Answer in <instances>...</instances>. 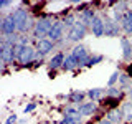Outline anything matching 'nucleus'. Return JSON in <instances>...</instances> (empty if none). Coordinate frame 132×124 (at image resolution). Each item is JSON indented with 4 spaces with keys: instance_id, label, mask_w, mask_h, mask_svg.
I'll return each mask as SVG.
<instances>
[{
    "instance_id": "nucleus-1",
    "label": "nucleus",
    "mask_w": 132,
    "mask_h": 124,
    "mask_svg": "<svg viewBox=\"0 0 132 124\" xmlns=\"http://www.w3.org/2000/svg\"><path fill=\"white\" fill-rule=\"evenodd\" d=\"M10 13H12L15 23H16V33H20V35H28L30 32H33L36 20L31 17V13H30V10H28V8L16 7L15 10L10 12Z\"/></svg>"
},
{
    "instance_id": "nucleus-2",
    "label": "nucleus",
    "mask_w": 132,
    "mask_h": 124,
    "mask_svg": "<svg viewBox=\"0 0 132 124\" xmlns=\"http://www.w3.org/2000/svg\"><path fill=\"white\" fill-rule=\"evenodd\" d=\"M55 22V15L53 13H43L36 18V23H35V28L31 32V36L35 41H40V40H45L48 38V33L51 30V25Z\"/></svg>"
},
{
    "instance_id": "nucleus-3",
    "label": "nucleus",
    "mask_w": 132,
    "mask_h": 124,
    "mask_svg": "<svg viewBox=\"0 0 132 124\" xmlns=\"http://www.w3.org/2000/svg\"><path fill=\"white\" fill-rule=\"evenodd\" d=\"M15 60L20 66H30L36 61V50L33 45H15Z\"/></svg>"
},
{
    "instance_id": "nucleus-4",
    "label": "nucleus",
    "mask_w": 132,
    "mask_h": 124,
    "mask_svg": "<svg viewBox=\"0 0 132 124\" xmlns=\"http://www.w3.org/2000/svg\"><path fill=\"white\" fill-rule=\"evenodd\" d=\"M74 12H76V15H78V22L86 25L88 28H89V25L93 23L94 17L97 15L96 8H94V5H91V3H82V5H79Z\"/></svg>"
},
{
    "instance_id": "nucleus-5",
    "label": "nucleus",
    "mask_w": 132,
    "mask_h": 124,
    "mask_svg": "<svg viewBox=\"0 0 132 124\" xmlns=\"http://www.w3.org/2000/svg\"><path fill=\"white\" fill-rule=\"evenodd\" d=\"M88 33H89V28L86 27V25H82L81 22H78L71 30L66 32V41H68V45L69 43L78 45L81 40H84L86 36H88Z\"/></svg>"
},
{
    "instance_id": "nucleus-6",
    "label": "nucleus",
    "mask_w": 132,
    "mask_h": 124,
    "mask_svg": "<svg viewBox=\"0 0 132 124\" xmlns=\"http://www.w3.org/2000/svg\"><path fill=\"white\" fill-rule=\"evenodd\" d=\"M102 20H104V36H107V38H119V36H122L121 25L117 22H114L107 13L102 15Z\"/></svg>"
},
{
    "instance_id": "nucleus-7",
    "label": "nucleus",
    "mask_w": 132,
    "mask_h": 124,
    "mask_svg": "<svg viewBox=\"0 0 132 124\" xmlns=\"http://www.w3.org/2000/svg\"><path fill=\"white\" fill-rule=\"evenodd\" d=\"M35 50H36V60H45L48 55H51V53L56 50V45L53 43L51 40L45 38V40L36 41V43H35Z\"/></svg>"
},
{
    "instance_id": "nucleus-8",
    "label": "nucleus",
    "mask_w": 132,
    "mask_h": 124,
    "mask_svg": "<svg viewBox=\"0 0 132 124\" xmlns=\"http://www.w3.org/2000/svg\"><path fill=\"white\" fill-rule=\"evenodd\" d=\"M71 55L76 58V61L79 63V68H86V63H88L91 53L89 50L84 47L82 43H78V45H73L71 47Z\"/></svg>"
},
{
    "instance_id": "nucleus-9",
    "label": "nucleus",
    "mask_w": 132,
    "mask_h": 124,
    "mask_svg": "<svg viewBox=\"0 0 132 124\" xmlns=\"http://www.w3.org/2000/svg\"><path fill=\"white\" fill-rule=\"evenodd\" d=\"M64 32H66V28H64L63 22H61V20H55L53 25H51V30H50V33H48V40H51L53 43H58V41L66 38Z\"/></svg>"
},
{
    "instance_id": "nucleus-10",
    "label": "nucleus",
    "mask_w": 132,
    "mask_h": 124,
    "mask_svg": "<svg viewBox=\"0 0 132 124\" xmlns=\"http://www.w3.org/2000/svg\"><path fill=\"white\" fill-rule=\"evenodd\" d=\"M16 33V23L13 20V17L12 13L8 12V13L3 17V25H2V32H0V35L2 36H12Z\"/></svg>"
},
{
    "instance_id": "nucleus-11",
    "label": "nucleus",
    "mask_w": 132,
    "mask_h": 124,
    "mask_svg": "<svg viewBox=\"0 0 132 124\" xmlns=\"http://www.w3.org/2000/svg\"><path fill=\"white\" fill-rule=\"evenodd\" d=\"M0 58H2V61H3L5 66H10V65L16 63L13 47H10V45H0Z\"/></svg>"
},
{
    "instance_id": "nucleus-12",
    "label": "nucleus",
    "mask_w": 132,
    "mask_h": 124,
    "mask_svg": "<svg viewBox=\"0 0 132 124\" xmlns=\"http://www.w3.org/2000/svg\"><path fill=\"white\" fill-rule=\"evenodd\" d=\"M89 33L96 38H101L104 36V20H102V15H96L93 20V23L89 25Z\"/></svg>"
},
{
    "instance_id": "nucleus-13",
    "label": "nucleus",
    "mask_w": 132,
    "mask_h": 124,
    "mask_svg": "<svg viewBox=\"0 0 132 124\" xmlns=\"http://www.w3.org/2000/svg\"><path fill=\"white\" fill-rule=\"evenodd\" d=\"M64 58H66L64 51H60V50H58L55 55H53V56L48 60V68H50V71H51V73H55V71H58V69H61V68H63Z\"/></svg>"
},
{
    "instance_id": "nucleus-14",
    "label": "nucleus",
    "mask_w": 132,
    "mask_h": 124,
    "mask_svg": "<svg viewBox=\"0 0 132 124\" xmlns=\"http://www.w3.org/2000/svg\"><path fill=\"white\" fill-rule=\"evenodd\" d=\"M78 111H79L81 116H84V118H91V116H94L99 111V103H94V101H84L82 104L78 106Z\"/></svg>"
},
{
    "instance_id": "nucleus-15",
    "label": "nucleus",
    "mask_w": 132,
    "mask_h": 124,
    "mask_svg": "<svg viewBox=\"0 0 132 124\" xmlns=\"http://www.w3.org/2000/svg\"><path fill=\"white\" fill-rule=\"evenodd\" d=\"M86 91H79V89H73L66 94V101L68 104H73V106H79L86 101Z\"/></svg>"
},
{
    "instance_id": "nucleus-16",
    "label": "nucleus",
    "mask_w": 132,
    "mask_h": 124,
    "mask_svg": "<svg viewBox=\"0 0 132 124\" xmlns=\"http://www.w3.org/2000/svg\"><path fill=\"white\" fill-rule=\"evenodd\" d=\"M121 47H122V60L132 61V40L129 36L122 35L121 36Z\"/></svg>"
},
{
    "instance_id": "nucleus-17",
    "label": "nucleus",
    "mask_w": 132,
    "mask_h": 124,
    "mask_svg": "<svg viewBox=\"0 0 132 124\" xmlns=\"http://www.w3.org/2000/svg\"><path fill=\"white\" fill-rule=\"evenodd\" d=\"M121 30L126 36H130L132 35V10H127L126 13L122 15V20H121Z\"/></svg>"
},
{
    "instance_id": "nucleus-18",
    "label": "nucleus",
    "mask_w": 132,
    "mask_h": 124,
    "mask_svg": "<svg viewBox=\"0 0 132 124\" xmlns=\"http://www.w3.org/2000/svg\"><path fill=\"white\" fill-rule=\"evenodd\" d=\"M117 86H119V88H121L126 94L132 89V78L129 76V73L121 71V76H119V83H117Z\"/></svg>"
},
{
    "instance_id": "nucleus-19",
    "label": "nucleus",
    "mask_w": 132,
    "mask_h": 124,
    "mask_svg": "<svg viewBox=\"0 0 132 124\" xmlns=\"http://www.w3.org/2000/svg\"><path fill=\"white\" fill-rule=\"evenodd\" d=\"M86 96H88V101H94L99 103L102 98L106 96V88H93L86 91Z\"/></svg>"
},
{
    "instance_id": "nucleus-20",
    "label": "nucleus",
    "mask_w": 132,
    "mask_h": 124,
    "mask_svg": "<svg viewBox=\"0 0 132 124\" xmlns=\"http://www.w3.org/2000/svg\"><path fill=\"white\" fill-rule=\"evenodd\" d=\"M121 111L124 116V122L132 124V99H126L121 104Z\"/></svg>"
},
{
    "instance_id": "nucleus-21",
    "label": "nucleus",
    "mask_w": 132,
    "mask_h": 124,
    "mask_svg": "<svg viewBox=\"0 0 132 124\" xmlns=\"http://www.w3.org/2000/svg\"><path fill=\"white\" fill-rule=\"evenodd\" d=\"M106 118L109 119L112 124H122V122H124V116H122L121 106L116 107V109H109V111L106 113Z\"/></svg>"
},
{
    "instance_id": "nucleus-22",
    "label": "nucleus",
    "mask_w": 132,
    "mask_h": 124,
    "mask_svg": "<svg viewBox=\"0 0 132 124\" xmlns=\"http://www.w3.org/2000/svg\"><path fill=\"white\" fill-rule=\"evenodd\" d=\"M63 71H76V69H79V63L76 61V58H74L71 53L69 55H66V58H64V63H63Z\"/></svg>"
},
{
    "instance_id": "nucleus-23",
    "label": "nucleus",
    "mask_w": 132,
    "mask_h": 124,
    "mask_svg": "<svg viewBox=\"0 0 132 124\" xmlns=\"http://www.w3.org/2000/svg\"><path fill=\"white\" fill-rule=\"evenodd\" d=\"M61 22H63L64 28H66V32H68V30H71L74 25L78 23V15H76V12L71 10V12H69V13L66 15V17H63V18H61Z\"/></svg>"
},
{
    "instance_id": "nucleus-24",
    "label": "nucleus",
    "mask_w": 132,
    "mask_h": 124,
    "mask_svg": "<svg viewBox=\"0 0 132 124\" xmlns=\"http://www.w3.org/2000/svg\"><path fill=\"white\" fill-rule=\"evenodd\" d=\"M84 116L76 114V116H63L58 124H84Z\"/></svg>"
},
{
    "instance_id": "nucleus-25",
    "label": "nucleus",
    "mask_w": 132,
    "mask_h": 124,
    "mask_svg": "<svg viewBox=\"0 0 132 124\" xmlns=\"http://www.w3.org/2000/svg\"><path fill=\"white\" fill-rule=\"evenodd\" d=\"M126 93L119 88V86H112V88H106V98H116V99H124Z\"/></svg>"
},
{
    "instance_id": "nucleus-26",
    "label": "nucleus",
    "mask_w": 132,
    "mask_h": 124,
    "mask_svg": "<svg viewBox=\"0 0 132 124\" xmlns=\"http://www.w3.org/2000/svg\"><path fill=\"white\" fill-rule=\"evenodd\" d=\"M102 61H104V55H101V53H91L88 63H86V68H93V66L102 63Z\"/></svg>"
},
{
    "instance_id": "nucleus-27",
    "label": "nucleus",
    "mask_w": 132,
    "mask_h": 124,
    "mask_svg": "<svg viewBox=\"0 0 132 124\" xmlns=\"http://www.w3.org/2000/svg\"><path fill=\"white\" fill-rule=\"evenodd\" d=\"M119 76H121V71H114L112 74H111L109 81H107V88H112V86H117V83H119Z\"/></svg>"
},
{
    "instance_id": "nucleus-28",
    "label": "nucleus",
    "mask_w": 132,
    "mask_h": 124,
    "mask_svg": "<svg viewBox=\"0 0 132 124\" xmlns=\"http://www.w3.org/2000/svg\"><path fill=\"white\" fill-rule=\"evenodd\" d=\"M36 109V103H28V104L27 106H25V109H23V113L25 114H30V113H33V111H35Z\"/></svg>"
},
{
    "instance_id": "nucleus-29",
    "label": "nucleus",
    "mask_w": 132,
    "mask_h": 124,
    "mask_svg": "<svg viewBox=\"0 0 132 124\" xmlns=\"http://www.w3.org/2000/svg\"><path fill=\"white\" fill-rule=\"evenodd\" d=\"M12 5H13V2H10V0H0V13H2V10L10 8Z\"/></svg>"
},
{
    "instance_id": "nucleus-30",
    "label": "nucleus",
    "mask_w": 132,
    "mask_h": 124,
    "mask_svg": "<svg viewBox=\"0 0 132 124\" xmlns=\"http://www.w3.org/2000/svg\"><path fill=\"white\" fill-rule=\"evenodd\" d=\"M16 122H18V116H16V114L8 116V118H7V121H5V124H16Z\"/></svg>"
},
{
    "instance_id": "nucleus-31",
    "label": "nucleus",
    "mask_w": 132,
    "mask_h": 124,
    "mask_svg": "<svg viewBox=\"0 0 132 124\" xmlns=\"http://www.w3.org/2000/svg\"><path fill=\"white\" fill-rule=\"evenodd\" d=\"M96 124H112V122H111L107 118H102V119H99V121H97Z\"/></svg>"
},
{
    "instance_id": "nucleus-32",
    "label": "nucleus",
    "mask_w": 132,
    "mask_h": 124,
    "mask_svg": "<svg viewBox=\"0 0 132 124\" xmlns=\"http://www.w3.org/2000/svg\"><path fill=\"white\" fill-rule=\"evenodd\" d=\"M3 17H5V15L0 13V32H2V25H3Z\"/></svg>"
},
{
    "instance_id": "nucleus-33",
    "label": "nucleus",
    "mask_w": 132,
    "mask_h": 124,
    "mask_svg": "<svg viewBox=\"0 0 132 124\" xmlns=\"http://www.w3.org/2000/svg\"><path fill=\"white\" fill-rule=\"evenodd\" d=\"M16 124H27V119H18V122Z\"/></svg>"
},
{
    "instance_id": "nucleus-34",
    "label": "nucleus",
    "mask_w": 132,
    "mask_h": 124,
    "mask_svg": "<svg viewBox=\"0 0 132 124\" xmlns=\"http://www.w3.org/2000/svg\"><path fill=\"white\" fill-rule=\"evenodd\" d=\"M3 66H5V65H3V61H2V58H0V71H2V68H3Z\"/></svg>"
},
{
    "instance_id": "nucleus-35",
    "label": "nucleus",
    "mask_w": 132,
    "mask_h": 124,
    "mask_svg": "<svg viewBox=\"0 0 132 124\" xmlns=\"http://www.w3.org/2000/svg\"><path fill=\"white\" fill-rule=\"evenodd\" d=\"M127 96H129V99H132V89L129 91V93H127Z\"/></svg>"
},
{
    "instance_id": "nucleus-36",
    "label": "nucleus",
    "mask_w": 132,
    "mask_h": 124,
    "mask_svg": "<svg viewBox=\"0 0 132 124\" xmlns=\"http://www.w3.org/2000/svg\"><path fill=\"white\" fill-rule=\"evenodd\" d=\"M41 124H53V122H41Z\"/></svg>"
},
{
    "instance_id": "nucleus-37",
    "label": "nucleus",
    "mask_w": 132,
    "mask_h": 124,
    "mask_svg": "<svg viewBox=\"0 0 132 124\" xmlns=\"http://www.w3.org/2000/svg\"><path fill=\"white\" fill-rule=\"evenodd\" d=\"M130 10H132V2H130Z\"/></svg>"
}]
</instances>
